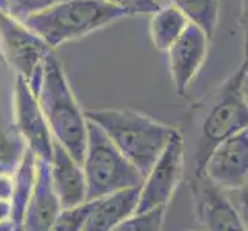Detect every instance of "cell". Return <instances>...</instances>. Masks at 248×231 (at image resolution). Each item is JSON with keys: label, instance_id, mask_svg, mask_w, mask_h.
<instances>
[{"label": "cell", "instance_id": "cell-2", "mask_svg": "<svg viewBox=\"0 0 248 231\" xmlns=\"http://www.w3.org/2000/svg\"><path fill=\"white\" fill-rule=\"evenodd\" d=\"M37 99L54 140L83 164L88 145V119L70 87L63 66L53 54L45 59Z\"/></svg>", "mask_w": 248, "mask_h": 231}, {"label": "cell", "instance_id": "cell-11", "mask_svg": "<svg viewBox=\"0 0 248 231\" xmlns=\"http://www.w3.org/2000/svg\"><path fill=\"white\" fill-rule=\"evenodd\" d=\"M208 44L207 34L190 23L176 44L168 49L171 80L179 96H185L194 77L201 71L207 59Z\"/></svg>", "mask_w": 248, "mask_h": 231}, {"label": "cell", "instance_id": "cell-16", "mask_svg": "<svg viewBox=\"0 0 248 231\" xmlns=\"http://www.w3.org/2000/svg\"><path fill=\"white\" fill-rule=\"evenodd\" d=\"M186 17L174 5L160 6L151 14L150 39L159 51H168L188 28Z\"/></svg>", "mask_w": 248, "mask_h": 231}, {"label": "cell", "instance_id": "cell-3", "mask_svg": "<svg viewBox=\"0 0 248 231\" xmlns=\"http://www.w3.org/2000/svg\"><path fill=\"white\" fill-rule=\"evenodd\" d=\"M247 74L248 68L242 63L211 96L201 119L190 176H202L213 150L232 136L248 130V102L244 94Z\"/></svg>", "mask_w": 248, "mask_h": 231}, {"label": "cell", "instance_id": "cell-15", "mask_svg": "<svg viewBox=\"0 0 248 231\" xmlns=\"http://www.w3.org/2000/svg\"><path fill=\"white\" fill-rule=\"evenodd\" d=\"M37 156L30 148L25 151L22 160L13 173V228L19 231L25 211L30 203V199L34 191L37 177Z\"/></svg>", "mask_w": 248, "mask_h": 231}, {"label": "cell", "instance_id": "cell-22", "mask_svg": "<svg viewBox=\"0 0 248 231\" xmlns=\"http://www.w3.org/2000/svg\"><path fill=\"white\" fill-rule=\"evenodd\" d=\"M105 2L122 8L130 15L155 14L160 8V3L156 0H105Z\"/></svg>", "mask_w": 248, "mask_h": 231}, {"label": "cell", "instance_id": "cell-7", "mask_svg": "<svg viewBox=\"0 0 248 231\" xmlns=\"http://www.w3.org/2000/svg\"><path fill=\"white\" fill-rule=\"evenodd\" d=\"M185 150L184 134L177 130L150 173L145 176L136 213L167 207L185 173Z\"/></svg>", "mask_w": 248, "mask_h": 231}, {"label": "cell", "instance_id": "cell-29", "mask_svg": "<svg viewBox=\"0 0 248 231\" xmlns=\"http://www.w3.org/2000/svg\"><path fill=\"white\" fill-rule=\"evenodd\" d=\"M194 231H196V230H194ZM199 231H202V230H199Z\"/></svg>", "mask_w": 248, "mask_h": 231}, {"label": "cell", "instance_id": "cell-25", "mask_svg": "<svg viewBox=\"0 0 248 231\" xmlns=\"http://www.w3.org/2000/svg\"><path fill=\"white\" fill-rule=\"evenodd\" d=\"M0 231H14L13 224H0Z\"/></svg>", "mask_w": 248, "mask_h": 231}, {"label": "cell", "instance_id": "cell-10", "mask_svg": "<svg viewBox=\"0 0 248 231\" xmlns=\"http://www.w3.org/2000/svg\"><path fill=\"white\" fill-rule=\"evenodd\" d=\"M202 176L225 193L242 188L248 182V130L217 145L210 154Z\"/></svg>", "mask_w": 248, "mask_h": 231}, {"label": "cell", "instance_id": "cell-14", "mask_svg": "<svg viewBox=\"0 0 248 231\" xmlns=\"http://www.w3.org/2000/svg\"><path fill=\"white\" fill-rule=\"evenodd\" d=\"M139 196L140 186H136L93 200V210L85 231H111L134 215L138 210Z\"/></svg>", "mask_w": 248, "mask_h": 231}, {"label": "cell", "instance_id": "cell-8", "mask_svg": "<svg viewBox=\"0 0 248 231\" xmlns=\"http://www.w3.org/2000/svg\"><path fill=\"white\" fill-rule=\"evenodd\" d=\"M14 126L25 147L39 159L51 160L54 148V136L42 111L39 99L22 77H16L14 83Z\"/></svg>", "mask_w": 248, "mask_h": 231}, {"label": "cell", "instance_id": "cell-20", "mask_svg": "<svg viewBox=\"0 0 248 231\" xmlns=\"http://www.w3.org/2000/svg\"><path fill=\"white\" fill-rule=\"evenodd\" d=\"M93 203L94 202L91 200L78 205V207L62 208L51 231H85L93 210Z\"/></svg>", "mask_w": 248, "mask_h": 231}, {"label": "cell", "instance_id": "cell-27", "mask_svg": "<svg viewBox=\"0 0 248 231\" xmlns=\"http://www.w3.org/2000/svg\"><path fill=\"white\" fill-rule=\"evenodd\" d=\"M6 6H8V0H0V8L6 10Z\"/></svg>", "mask_w": 248, "mask_h": 231}, {"label": "cell", "instance_id": "cell-17", "mask_svg": "<svg viewBox=\"0 0 248 231\" xmlns=\"http://www.w3.org/2000/svg\"><path fill=\"white\" fill-rule=\"evenodd\" d=\"M190 23L199 27L211 40L219 23V0H170Z\"/></svg>", "mask_w": 248, "mask_h": 231}, {"label": "cell", "instance_id": "cell-26", "mask_svg": "<svg viewBox=\"0 0 248 231\" xmlns=\"http://www.w3.org/2000/svg\"><path fill=\"white\" fill-rule=\"evenodd\" d=\"M244 94H245V99L248 102V74H247L245 80H244Z\"/></svg>", "mask_w": 248, "mask_h": 231}, {"label": "cell", "instance_id": "cell-1", "mask_svg": "<svg viewBox=\"0 0 248 231\" xmlns=\"http://www.w3.org/2000/svg\"><path fill=\"white\" fill-rule=\"evenodd\" d=\"M85 116L105 131L111 142L139 169L143 179L177 131L174 126L128 108L88 109Z\"/></svg>", "mask_w": 248, "mask_h": 231}, {"label": "cell", "instance_id": "cell-4", "mask_svg": "<svg viewBox=\"0 0 248 231\" xmlns=\"http://www.w3.org/2000/svg\"><path fill=\"white\" fill-rule=\"evenodd\" d=\"M125 10L105 0H66L49 10L34 14L23 23L53 49L71 40L128 17Z\"/></svg>", "mask_w": 248, "mask_h": 231}, {"label": "cell", "instance_id": "cell-24", "mask_svg": "<svg viewBox=\"0 0 248 231\" xmlns=\"http://www.w3.org/2000/svg\"><path fill=\"white\" fill-rule=\"evenodd\" d=\"M239 23L244 32V65L248 68V0H242L241 5V17H239Z\"/></svg>", "mask_w": 248, "mask_h": 231}, {"label": "cell", "instance_id": "cell-5", "mask_svg": "<svg viewBox=\"0 0 248 231\" xmlns=\"http://www.w3.org/2000/svg\"><path fill=\"white\" fill-rule=\"evenodd\" d=\"M82 167L87 179L88 202L143 184L139 169L111 142L105 131L91 121H88V145Z\"/></svg>", "mask_w": 248, "mask_h": 231}, {"label": "cell", "instance_id": "cell-13", "mask_svg": "<svg viewBox=\"0 0 248 231\" xmlns=\"http://www.w3.org/2000/svg\"><path fill=\"white\" fill-rule=\"evenodd\" d=\"M51 181L62 208H71L87 200V179L79 164L61 143L54 140L53 156L49 160Z\"/></svg>", "mask_w": 248, "mask_h": 231}, {"label": "cell", "instance_id": "cell-21", "mask_svg": "<svg viewBox=\"0 0 248 231\" xmlns=\"http://www.w3.org/2000/svg\"><path fill=\"white\" fill-rule=\"evenodd\" d=\"M66 0H8L6 11L16 19L25 20L34 14H40Z\"/></svg>", "mask_w": 248, "mask_h": 231}, {"label": "cell", "instance_id": "cell-6", "mask_svg": "<svg viewBox=\"0 0 248 231\" xmlns=\"http://www.w3.org/2000/svg\"><path fill=\"white\" fill-rule=\"evenodd\" d=\"M49 54L51 48L36 32L0 8V56L16 73V77H22L36 96L45 59Z\"/></svg>", "mask_w": 248, "mask_h": 231}, {"label": "cell", "instance_id": "cell-19", "mask_svg": "<svg viewBox=\"0 0 248 231\" xmlns=\"http://www.w3.org/2000/svg\"><path fill=\"white\" fill-rule=\"evenodd\" d=\"M167 207H160L147 213H134L111 231H162Z\"/></svg>", "mask_w": 248, "mask_h": 231}, {"label": "cell", "instance_id": "cell-18", "mask_svg": "<svg viewBox=\"0 0 248 231\" xmlns=\"http://www.w3.org/2000/svg\"><path fill=\"white\" fill-rule=\"evenodd\" d=\"M27 147L14 123H6L0 116V173H14Z\"/></svg>", "mask_w": 248, "mask_h": 231}, {"label": "cell", "instance_id": "cell-12", "mask_svg": "<svg viewBox=\"0 0 248 231\" xmlns=\"http://www.w3.org/2000/svg\"><path fill=\"white\" fill-rule=\"evenodd\" d=\"M61 211L62 205L51 181L49 162L39 159L36 185L19 231H51Z\"/></svg>", "mask_w": 248, "mask_h": 231}, {"label": "cell", "instance_id": "cell-9", "mask_svg": "<svg viewBox=\"0 0 248 231\" xmlns=\"http://www.w3.org/2000/svg\"><path fill=\"white\" fill-rule=\"evenodd\" d=\"M188 185L202 231H247L225 191L213 185L203 176H190Z\"/></svg>", "mask_w": 248, "mask_h": 231}, {"label": "cell", "instance_id": "cell-23", "mask_svg": "<svg viewBox=\"0 0 248 231\" xmlns=\"http://www.w3.org/2000/svg\"><path fill=\"white\" fill-rule=\"evenodd\" d=\"M227 194H228V198L232 199L233 205L236 207L239 216H241L244 225L248 231V182L242 188H239V190L227 193Z\"/></svg>", "mask_w": 248, "mask_h": 231}, {"label": "cell", "instance_id": "cell-28", "mask_svg": "<svg viewBox=\"0 0 248 231\" xmlns=\"http://www.w3.org/2000/svg\"><path fill=\"white\" fill-rule=\"evenodd\" d=\"M156 2H157V3H159V2H160V0H156Z\"/></svg>", "mask_w": 248, "mask_h": 231}]
</instances>
